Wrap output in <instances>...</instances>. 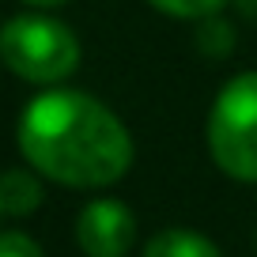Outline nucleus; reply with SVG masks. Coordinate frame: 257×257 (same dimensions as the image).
I'll list each match as a JSON object with an SVG mask.
<instances>
[{
	"label": "nucleus",
	"instance_id": "423d86ee",
	"mask_svg": "<svg viewBox=\"0 0 257 257\" xmlns=\"http://www.w3.org/2000/svg\"><path fill=\"white\" fill-rule=\"evenodd\" d=\"M144 257H223L216 242L197 231H159L144 246Z\"/></svg>",
	"mask_w": 257,
	"mask_h": 257
},
{
	"label": "nucleus",
	"instance_id": "f03ea898",
	"mask_svg": "<svg viewBox=\"0 0 257 257\" xmlns=\"http://www.w3.org/2000/svg\"><path fill=\"white\" fill-rule=\"evenodd\" d=\"M0 61L19 80L57 83L80 64V42L64 23L49 16H16L0 27Z\"/></svg>",
	"mask_w": 257,
	"mask_h": 257
},
{
	"label": "nucleus",
	"instance_id": "0eeeda50",
	"mask_svg": "<svg viewBox=\"0 0 257 257\" xmlns=\"http://www.w3.org/2000/svg\"><path fill=\"white\" fill-rule=\"evenodd\" d=\"M152 4L167 16H182V19H208L223 8V0H152Z\"/></svg>",
	"mask_w": 257,
	"mask_h": 257
},
{
	"label": "nucleus",
	"instance_id": "f257e3e1",
	"mask_svg": "<svg viewBox=\"0 0 257 257\" xmlns=\"http://www.w3.org/2000/svg\"><path fill=\"white\" fill-rule=\"evenodd\" d=\"M19 152L34 170L72 189L110 185L133 163L125 125L80 91L38 95L19 117Z\"/></svg>",
	"mask_w": 257,
	"mask_h": 257
},
{
	"label": "nucleus",
	"instance_id": "39448f33",
	"mask_svg": "<svg viewBox=\"0 0 257 257\" xmlns=\"http://www.w3.org/2000/svg\"><path fill=\"white\" fill-rule=\"evenodd\" d=\"M42 204V185L27 170H4L0 174V212L8 216H27Z\"/></svg>",
	"mask_w": 257,
	"mask_h": 257
},
{
	"label": "nucleus",
	"instance_id": "20e7f679",
	"mask_svg": "<svg viewBox=\"0 0 257 257\" xmlns=\"http://www.w3.org/2000/svg\"><path fill=\"white\" fill-rule=\"evenodd\" d=\"M137 238V219L121 201H91L76 219V242L87 257H125Z\"/></svg>",
	"mask_w": 257,
	"mask_h": 257
},
{
	"label": "nucleus",
	"instance_id": "6e6552de",
	"mask_svg": "<svg viewBox=\"0 0 257 257\" xmlns=\"http://www.w3.org/2000/svg\"><path fill=\"white\" fill-rule=\"evenodd\" d=\"M0 257H46V253L38 249L34 238H27L19 231H8V234H0Z\"/></svg>",
	"mask_w": 257,
	"mask_h": 257
},
{
	"label": "nucleus",
	"instance_id": "1a4fd4ad",
	"mask_svg": "<svg viewBox=\"0 0 257 257\" xmlns=\"http://www.w3.org/2000/svg\"><path fill=\"white\" fill-rule=\"evenodd\" d=\"M31 4H64V0H31Z\"/></svg>",
	"mask_w": 257,
	"mask_h": 257
},
{
	"label": "nucleus",
	"instance_id": "7ed1b4c3",
	"mask_svg": "<svg viewBox=\"0 0 257 257\" xmlns=\"http://www.w3.org/2000/svg\"><path fill=\"white\" fill-rule=\"evenodd\" d=\"M208 148L219 170L238 182H257V72L219 91L208 117Z\"/></svg>",
	"mask_w": 257,
	"mask_h": 257
}]
</instances>
